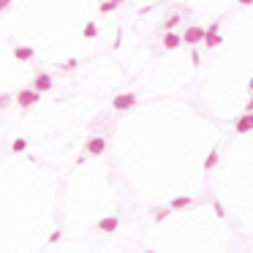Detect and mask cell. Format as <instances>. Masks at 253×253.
<instances>
[{"mask_svg": "<svg viewBox=\"0 0 253 253\" xmlns=\"http://www.w3.org/2000/svg\"><path fill=\"white\" fill-rule=\"evenodd\" d=\"M117 226H120V221L114 218V215H109V218H101V221H98V229H101V231H117Z\"/></svg>", "mask_w": 253, "mask_h": 253, "instance_id": "obj_10", "label": "cell"}, {"mask_svg": "<svg viewBox=\"0 0 253 253\" xmlns=\"http://www.w3.org/2000/svg\"><path fill=\"white\" fill-rule=\"evenodd\" d=\"M95 35H98V28H95V25H87V28H84V38H95Z\"/></svg>", "mask_w": 253, "mask_h": 253, "instance_id": "obj_17", "label": "cell"}, {"mask_svg": "<svg viewBox=\"0 0 253 253\" xmlns=\"http://www.w3.org/2000/svg\"><path fill=\"white\" fill-rule=\"evenodd\" d=\"M212 207H215V215H218V218H226V210L221 207V201H212Z\"/></svg>", "mask_w": 253, "mask_h": 253, "instance_id": "obj_18", "label": "cell"}, {"mask_svg": "<svg viewBox=\"0 0 253 253\" xmlns=\"http://www.w3.org/2000/svg\"><path fill=\"white\" fill-rule=\"evenodd\" d=\"M245 112H253V93H251V101H248V106H245Z\"/></svg>", "mask_w": 253, "mask_h": 253, "instance_id": "obj_22", "label": "cell"}, {"mask_svg": "<svg viewBox=\"0 0 253 253\" xmlns=\"http://www.w3.org/2000/svg\"><path fill=\"white\" fill-rule=\"evenodd\" d=\"M8 6H11V0H0V11H6Z\"/></svg>", "mask_w": 253, "mask_h": 253, "instance_id": "obj_21", "label": "cell"}, {"mask_svg": "<svg viewBox=\"0 0 253 253\" xmlns=\"http://www.w3.org/2000/svg\"><path fill=\"white\" fill-rule=\"evenodd\" d=\"M177 22H180V14H174V17L166 19V22H164V30H166V33H171V28H174Z\"/></svg>", "mask_w": 253, "mask_h": 253, "instance_id": "obj_15", "label": "cell"}, {"mask_svg": "<svg viewBox=\"0 0 253 253\" xmlns=\"http://www.w3.org/2000/svg\"><path fill=\"white\" fill-rule=\"evenodd\" d=\"M248 90H251V93H253V77H251V82H248Z\"/></svg>", "mask_w": 253, "mask_h": 253, "instance_id": "obj_24", "label": "cell"}, {"mask_svg": "<svg viewBox=\"0 0 253 253\" xmlns=\"http://www.w3.org/2000/svg\"><path fill=\"white\" fill-rule=\"evenodd\" d=\"M218 28H221L218 22H212L210 28H207V35H204V47H207V49H212V47H221V41H224V38L218 35Z\"/></svg>", "mask_w": 253, "mask_h": 253, "instance_id": "obj_6", "label": "cell"}, {"mask_svg": "<svg viewBox=\"0 0 253 253\" xmlns=\"http://www.w3.org/2000/svg\"><path fill=\"white\" fill-rule=\"evenodd\" d=\"M33 90L35 93H49V90H52V77H49L47 71H38V74H35Z\"/></svg>", "mask_w": 253, "mask_h": 253, "instance_id": "obj_5", "label": "cell"}, {"mask_svg": "<svg viewBox=\"0 0 253 253\" xmlns=\"http://www.w3.org/2000/svg\"><path fill=\"white\" fill-rule=\"evenodd\" d=\"M204 35H207V28H185L183 41L188 47H194V44H204Z\"/></svg>", "mask_w": 253, "mask_h": 253, "instance_id": "obj_4", "label": "cell"}, {"mask_svg": "<svg viewBox=\"0 0 253 253\" xmlns=\"http://www.w3.org/2000/svg\"><path fill=\"white\" fill-rule=\"evenodd\" d=\"M248 131H253V112L240 114L234 123V134H248Z\"/></svg>", "mask_w": 253, "mask_h": 253, "instance_id": "obj_7", "label": "cell"}, {"mask_svg": "<svg viewBox=\"0 0 253 253\" xmlns=\"http://www.w3.org/2000/svg\"><path fill=\"white\" fill-rule=\"evenodd\" d=\"M25 147H28V139H14V141H11V150H14V153H22Z\"/></svg>", "mask_w": 253, "mask_h": 253, "instance_id": "obj_14", "label": "cell"}, {"mask_svg": "<svg viewBox=\"0 0 253 253\" xmlns=\"http://www.w3.org/2000/svg\"><path fill=\"white\" fill-rule=\"evenodd\" d=\"M180 44H183V38H180V35H174V33H166L164 35V49H177Z\"/></svg>", "mask_w": 253, "mask_h": 253, "instance_id": "obj_11", "label": "cell"}, {"mask_svg": "<svg viewBox=\"0 0 253 253\" xmlns=\"http://www.w3.org/2000/svg\"><path fill=\"white\" fill-rule=\"evenodd\" d=\"M144 253H153V251H144Z\"/></svg>", "mask_w": 253, "mask_h": 253, "instance_id": "obj_26", "label": "cell"}, {"mask_svg": "<svg viewBox=\"0 0 253 253\" xmlns=\"http://www.w3.org/2000/svg\"><path fill=\"white\" fill-rule=\"evenodd\" d=\"M35 49L33 47H14V57L22 60V63H28V60H33Z\"/></svg>", "mask_w": 253, "mask_h": 253, "instance_id": "obj_8", "label": "cell"}, {"mask_svg": "<svg viewBox=\"0 0 253 253\" xmlns=\"http://www.w3.org/2000/svg\"><path fill=\"white\" fill-rule=\"evenodd\" d=\"M112 3H117V6H120V3H125V0H112Z\"/></svg>", "mask_w": 253, "mask_h": 253, "instance_id": "obj_25", "label": "cell"}, {"mask_svg": "<svg viewBox=\"0 0 253 253\" xmlns=\"http://www.w3.org/2000/svg\"><path fill=\"white\" fill-rule=\"evenodd\" d=\"M240 6H253V0H237Z\"/></svg>", "mask_w": 253, "mask_h": 253, "instance_id": "obj_23", "label": "cell"}, {"mask_svg": "<svg viewBox=\"0 0 253 253\" xmlns=\"http://www.w3.org/2000/svg\"><path fill=\"white\" fill-rule=\"evenodd\" d=\"M215 164H218V150L212 147V150H210V155H207V161H204V171H210Z\"/></svg>", "mask_w": 253, "mask_h": 253, "instance_id": "obj_12", "label": "cell"}, {"mask_svg": "<svg viewBox=\"0 0 253 253\" xmlns=\"http://www.w3.org/2000/svg\"><path fill=\"white\" fill-rule=\"evenodd\" d=\"M38 98H41V93H35L33 87L19 90V93H17V106H19V109H28V106L38 104Z\"/></svg>", "mask_w": 253, "mask_h": 253, "instance_id": "obj_1", "label": "cell"}, {"mask_svg": "<svg viewBox=\"0 0 253 253\" xmlns=\"http://www.w3.org/2000/svg\"><path fill=\"white\" fill-rule=\"evenodd\" d=\"M104 150H106V136H104V134L90 136V141H87V147H84V153H87V155H104Z\"/></svg>", "mask_w": 253, "mask_h": 253, "instance_id": "obj_3", "label": "cell"}, {"mask_svg": "<svg viewBox=\"0 0 253 253\" xmlns=\"http://www.w3.org/2000/svg\"><path fill=\"white\" fill-rule=\"evenodd\" d=\"M11 106V95L8 93H0V109H8Z\"/></svg>", "mask_w": 253, "mask_h": 253, "instance_id": "obj_16", "label": "cell"}, {"mask_svg": "<svg viewBox=\"0 0 253 253\" xmlns=\"http://www.w3.org/2000/svg\"><path fill=\"white\" fill-rule=\"evenodd\" d=\"M60 237H63V234H60V229H55V231H52V234H49V242H57V240H60Z\"/></svg>", "mask_w": 253, "mask_h": 253, "instance_id": "obj_19", "label": "cell"}, {"mask_svg": "<svg viewBox=\"0 0 253 253\" xmlns=\"http://www.w3.org/2000/svg\"><path fill=\"white\" fill-rule=\"evenodd\" d=\"M134 104H136V93H117L112 101V109L114 112H125V109H131Z\"/></svg>", "mask_w": 253, "mask_h": 253, "instance_id": "obj_2", "label": "cell"}, {"mask_svg": "<svg viewBox=\"0 0 253 253\" xmlns=\"http://www.w3.org/2000/svg\"><path fill=\"white\" fill-rule=\"evenodd\" d=\"M166 215H169V210H161V212H158V215H155V224H161V221H164V218H166Z\"/></svg>", "mask_w": 253, "mask_h": 253, "instance_id": "obj_20", "label": "cell"}, {"mask_svg": "<svg viewBox=\"0 0 253 253\" xmlns=\"http://www.w3.org/2000/svg\"><path fill=\"white\" fill-rule=\"evenodd\" d=\"M114 8H117V3H112V0H104V3L98 6V11H101V14H112Z\"/></svg>", "mask_w": 253, "mask_h": 253, "instance_id": "obj_13", "label": "cell"}, {"mask_svg": "<svg viewBox=\"0 0 253 253\" xmlns=\"http://www.w3.org/2000/svg\"><path fill=\"white\" fill-rule=\"evenodd\" d=\"M194 204V199L191 196H174V199L169 201V210H185V207Z\"/></svg>", "mask_w": 253, "mask_h": 253, "instance_id": "obj_9", "label": "cell"}]
</instances>
